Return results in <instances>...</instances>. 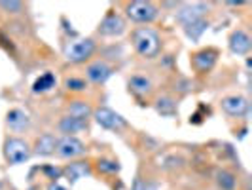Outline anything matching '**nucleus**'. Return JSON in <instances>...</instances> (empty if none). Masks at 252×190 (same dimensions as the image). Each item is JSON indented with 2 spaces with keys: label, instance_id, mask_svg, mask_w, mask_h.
Wrapping results in <instances>:
<instances>
[{
  "label": "nucleus",
  "instance_id": "obj_1",
  "mask_svg": "<svg viewBox=\"0 0 252 190\" xmlns=\"http://www.w3.org/2000/svg\"><path fill=\"white\" fill-rule=\"evenodd\" d=\"M131 44L142 59H156L163 48L159 33L152 27H135L131 31Z\"/></svg>",
  "mask_w": 252,
  "mask_h": 190
},
{
  "label": "nucleus",
  "instance_id": "obj_2",
  "mask_svg": "<svg viewBox=\"0 0 252 190\" xmlns=\"http://www.w3.org/2000/svg\"><path fill=\"white\" fill-rule=\"evenodd\" d=\"M126 19L140 27H148L159 17V6L150 0H131L124 4Z\"/></svg>",
  "mask_w": 252,
  "mask_h": 190
},
{
  "label": "nucleus",
  "instance_id": "obj_3",
  "mask_svg": "<svg viewBox=\"0 0 252 190\" xmlns=\"http://www.w3.org/2000/svg\"><path fill=\"white\" fill-rule=\"evenodd\" d=\"M2 156L8 165H21L32 158V147L19 135H8L2 143Z\"/></svg>",
  "mask_w": 252,
  "mask_h": 190
},
{
  "label": "nucleus",
  "instance_id": "obj_4",
  "mask_svg": "<svg viewBox=\"0 0 252 190\" xmlns=\"http://www.w3.org/2000/svg\"><path fill=\"white\" fill-rule=\"evenodd\" d=\"M95 51H97V42H95V38H91V37L78 38V40L70 42V44L64 48V59H66V63L86 65L91 61V57L95 55Z\"/></svg>",
  "mask_w": 252,
  "mask_h": 190
},
{
  "label": "nucleus",
  "instance_id": "obj_5",
  "mask_svg": "<svg viewBox=\"0 0 252 190\" xmlns=\"http://www.w3.org/2000/svg\"><path fill=\"white\" fill-rule=\"evenodd\" d=\"M95 122H97V126L102 127V129H106V131H114V133H120V131H124L127 127V120L122 116L120 113H116L114 109L110 107H95L93 109V116H91Z\"/></svg>",
  "mask_w": 252,
  "mask_h": 190
},
{
  "label": "nucleus",
  "instance_id": "obj_6",
  "mask_svg": "<svg viewBox=\"0 0 252 190\" xmlns=\"http://www.w3.org/2000/svg\"><path fill=\"white\" fill-rule=\"evenodd\" d=\"M88 154V145L80 137H68V135H59L57 139V149L55 156L61 160H80Z\"/></svg>",
  "mask_w": 252,
  "mask_h": 190
},
{
  "label": "nucleus",
  "instance_id": "obj_7",
  "mask_svg": "<svg viewBox=\"0 0 252 190\" xmlns=\"http://www.w3.org/2000/svg\"><path fill=\"white\" fill-rule=\"evenodd\" d=\"M207 13H209V4H205V2H180L177 4L175 17L180 25L186 27L199 19H205Z\"/></svg>",
  "mask_w": 252,
  "mask_h": 190
},
{
  "label": "nucleus",
  "instance_id": "obj_8",
  "mask_svg": "<svg viewBox=\"0 0 252 190\" xmlns=\"http://www.w3.org/2000/svg\"><path fill=\"white\" fill-rule=\"evenodd\" d=\"M218 55H220V51L213 48V46L201 48V50L193 51L189 55V67L193 69L195 75H209L215 69L216 61H218Z\"/></svg>",
  "mask_w": 252,
  "mask_h": 190
},
{
  "label": "nucleus",
  "instance_id": "obj_9",
  "mask_svg": "<svg viewBox=\"0 0 252 190\" xmlns=\"http://www.w3.org/2000/svg\"><path fill=\"white\" fill-rule=\"evenodd\" d=\"M126 31H127V19L122 13L114 12V10H110V12L106 13L101 19L99 27H97V33L101 37H106V38L122 37Z\"/></svg>",
  "mask_w": 252,
  "mask_h": 190
},
{
  "label": "nucleus",
  "instance_id": "obj_10",
  "mask_svg": "<svg viewBox=\"0 0 252 190\" xmlns=\"http://www.w3.org/2000/svg\"><path fill=\"white\" fill-rule=\"evenodd\" d=\"M112 75L114 67L110 63H106L104 59H95V61H89L86 65V80H88V84H95V86L106 84Z\"/></svg>",
  "mask_w": 252,
  "mask_h": 190
},
{
  "label": "nucleus",
  "instance_id": "obj_11",
  "mask_svg": "<svg viewBox=\"0 0 252 190\" xmlns=\"http://www.w3.org/2000/svg\"><path fill=\"white\" fill-rule=\"evenodd\" d=\"M227 48L233 55H239V57H245L249 55L252 50V38L251 35L245 31V29H235L229 33L227 37Z\"/></svg>",
  "mask_w": 252,
  "mask_h": 190
},
{
  "label": "nucleus",
  "instance_id": "obj_12",
  "mask_svg": "<svg viewBox=\"0 0 252 190\" xmlns=\"http://www.w3.org/2000/svg\"><path fill=\"white\" fill-rule=\"evenodd\" d=\"M220 109L231 118H245L249 114V99L243 95H226L220 101Z\"/></svg>",
  "mask_w": 252,
  "mask_h": 190
},
{
  "label": "nucleus",
  "instance_id": "obj_13",
  "mask_svg": "<svg viewBox=\"0 0 252 190\" xmlns=\"http://www.w3.org/2000/svg\"><path fill=\"white\" fill-rule=\"evenodd\" d=\"M31 126H32V118L23 109H10L6 113V127L12 133H25L31 129Z\"/></svg>",
  "mask_w": 252,
  "mask_h": 190
},
{
  "label": "nucleus",
  "instance_id": "obj_14",
  "mask_svg": "<svg viewBox=\"0 0 252 190\" xmlns=\"http://www.w3.org/2000/svg\"><path fill=\"white\" fill-rule=\"evenodd\" d=\"M57 139L59 135H55L53 131H44L40 133L34 143L31 145L32 147V156H42V158H50L55 154V149H57Z\"/></svg>",
  "mask_w": 252,
  "mask_h": 190
},
{
  "label": "nucleus",
  "instance_id": "obj_15",
  "mask_svg": "<svg viewBox=\"0 0 252 190\" xmlns=\"http://www.w3.org/2000/svg\"><path fill=\"white\" fill-rule=\"evenodd\" d=\"M127 88H129V93H133L137 99H144V97L152 95L154 82L144 75H133L127 80Z\"/></svg>",
  "mask_w": 252,
  "mask_h": 190
},
{
  "label": "nucleus",
  "instance_id": "obj_16",
  "mask_svg": "<svg viewBox=\"0 0 252 190\" xmlns=\"http://www.w3.org/2000/svg\"><path fill=\"white\" fill-rule=\"evenodd\" d=\"M86 129H88V120H80V118L68 116V114H63L57 122V131L61 135H68V137H76L78 133H82Z\"/></svg>",
  "mask_w": 252,
  "mask_h": 190
},
{
  "label": "nucleus",
  "instance_id": "obj_17",
  "mask_svg": "<svg viewBox=\"0 0 252 190\" xmlns=\"http://www.w3.org/2000/svg\"><path fill=\"white\" fill-rule=\"evenodd\" d=\"M93 173V167L89 164L88 160H72L70 164L66 165L63 169V175L70 183H76L78 179L86 177V175H91Z\"/></svg>",
  "mask_w": 252,
  "mask_h": 190
},
{
  "label": "nucleus",
  "instance_id": "obj_18",
  "mask_svg": "<svg viewBox=\"0 0 252 190\" xmlns=\"http://www.w3.org/2000/svg\"><path fill=\"white\" fill-rule=\"evenodd\" d=\"M93 109H95V107H93L88 99H72V101H68V105H66L64 114L80 118V120H89V118L93 116Z\"/></svg>",
  "mask_w": 252,
  "mask_h": 190
},
{
  "label": "nucleus",
  "instance_id": "obj_19",
  "mask_svg": "<svg viewBox=\"0 0 252 190\" xmlns=\"http://www.w3.org/2000/svg\"><path fill=\"white\" fill-rule=\"evenodd\" d=\"M57 86V78H55V75L53 73H44V75H40L34 80V84H32V93H48V91H51V89Z\"/></svg>",
  "mask_w": 252,
  "mask_h": 190
},
{
  "label": "nucleus",
  "instance_id": "obj_20",
  "mask_svg": "<svg viewBox=\"0 0 252 190\" xmlns=\"http://www.w3.org/2000/svg\"><path fill=\"white\" fill-rule=\"evenodd\" d=\"M216 185L220 190H235L237 187V177L229 169H218L216 171Z\"/></svg>",
  "mask_w": 252,
  "mask_h": 190
},
{
  "label": "nucleus",
  "instance_id": "obj_21",
  "mask_svg": "<svg viewBox=\"0 0 252 190\" xmlns=\"http://www.w3.org/2000/svg\"><path fill=\"white\" fill-rule=\"evenodd\" d=\"M156 111L161 114V116H175L178 113V105L173 97L169 95H163L156 101Z\"/></svg>",
  "mask_w": 252,
  "mask_h": 190
},
{
  "label": "nucleus",
  "instance_id": "obj_22",
  "mask_svg": "<svg viewBox=\"0 0 252 190\" xmlns=\"http://www.w3.org/2000/svg\"><path fill=\"white\" fill-rule=\"evenodd\" d=\"M182 29H184V35H186L189 40L197 42V40L203 37V33L209 29V21H207V19H199V21H195V23H191V25L182 27Z\"/></svg>",
  "mask_w": 252,
  "mask_h": 190
},
{
  "label": "nucleus",
  "instance_id": "obj_23",
  "mask_svg": "<svg viewBox=\"0 0 252 190\" xmlns=\"http://www.w3.org/2000/svg\"><path fill=\"white\" fill-rule=\"evenodd\" d=\"M63 88L70 93H84L88 89V80L80 76H66L63 82Z\"/></svg>",
  "mask_w": 252,
  "mask_h": 190
},
{
  "label": "nucleus",
  "instance_id": "obj_24",
  "mask_svg": "<svg viewBox=\"0 0 252 190\" xmlns=\"http://www.w3.org/2000/svg\"><path fill=\"white\" fill-rule=\"evenodd\" d=\"M95 167H97L99 173H104V175H114V173H118L122 169L120 162L112 160V158H101V160H97Z\"/></svg>",
  "mask_w": 252,
  "mask_h": 190
},
{
  "label": "nucleus",
  "instance_id": "obj_25",
  "mask_svg": "<svg viewBox=\"0 0 252 190\" xmlns=\"http://www.w3.org/2000/svg\"><path fill=\"white\" fill-rule=\"evenodd\" d=\"M0 10L10 15H19L25 12V4L21 0H0Z\"/></svg>",
  "mask_w": 252,
  "mask_h": 190
},
{
  "label": "nucleus",
  "instance_id": "obj_26",
  "mask_svg": "<svg viewBox=\"0 0 252 190\" xmlns=\"http://www.w3.org/2000/svg\"><path fill=\"white\" fill-rule=\"evenodd\" d=\"M44 173H48L50 175L48 179H51V183H53V181H57V179L63 175V169H53L51 165H46L44 167Z\"/></svg>",
  "mask_w": 252,
  "mask_h": 190
},
{
  "label": "nucleus",
  "instance_id": "obj_27",
  "mask_svg": "<svg viewBox=\"0 0 252 190\" xmlns=\"http://www.w3.org/2000/svg\"><path fill=\"white\" fill-rule=\"evenodd\" d=\"M46 190H68V189H64L63 185H59L57 181H53V183H50V185H48V189H46Z\"/></svg>",
  "mask_w": 252,
  "mask_h": 190
}]
</instances>
